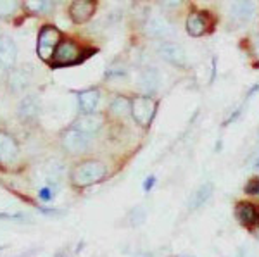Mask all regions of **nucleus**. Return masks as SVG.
<instances>
[{"label": "nucleus", "mask_w": 259, "mask_h": 257, "mask_svg": "<svg viewBox=\"0 0 259 257\" xmlns=\"http://www.w3.org/2000/svg\"><path fill=\"white\" fill-rule=\"evenodd\" d=\"M61 43V33L57 28L54 26H45L38 35V45H36V50L38 56L44 61H49L50 57H54L56 48Z\"/></svg>", "instance_id": "nucleus-2"}, {"label": "nucleus", "mask_w": 259, "mask_h": 257, "mask_svg": "<svg viewBox=\"0 0 259 257\" xmlns=\"http://www.w3.org/2000/svg\"><path fill=\"white\" fill-rule=\"evenodd\" d=\"M99 102H100L99 90H87V92H81L80 97H78V106H80V111L83 114H94L99 107Z\"/></svg>", "instance_id": "nucleus-14"}, {"label": "nucleus", "mask_w": 259, "mask_h": 257, "mask_svg": "<svg viewBox=\"0 0 259 257\" xmlns=\"http://www.w3.org/2000/svg\"><path fill=\"white\" fill-rule=\"evenodd\" d=\"M249 164H250V168H254V169H259V150L254 152L252 156H250V159H249Z\"/></svg>", "instance_id": "nucleus-23"}, {"label": "nucleus", "mask_w": 259, "mask_h": 257, "mask_svg": "<svg viewBox=\"0 0 259 257\" xmlns=\"http://www.w3.org/2000/svg\"><path fill=\"white\" fill-rule=\"evenodd\" d=\"M245 193H247V195L259 197V178L249 180V183L245 185Z\"/></svg>", "instance_id": "nucleus-22"}, {"label": "nucleus", "mask_w": 259, "mask_h": 257, "mask_svg": "<svg viewBox=\"0 0 259 257\" xmlns=\"http://www.w3.org/2000/svg\"><path fill=\"white\" fill-rule=\"evenodd\" d=\"M159 85H161V74H159V71H157V69L149 68V69H144V71L140 73L139 86L147 95L157 92Z\"/></svg>", "instance_id": "nucleus-13"}, {"label": "nucleus", "mask_w": 259, "mask_h": 257, "mask_svg": "<svg viewBox=\"0 0 259 257\" xmlns=\"http://www.w3.org/2000/svg\"><path fill=\"white\" fill-rule=\"evenodd\" d=\"M36 111H38V106H36V102L33 98H26L19 107V113L23 118H31V116L36 114Z\"/></svg>", "instance_id": "nucleus-21"}, {"label": "nucleus", "mask_w": 259, "mask_h": 257, "mask_svg": "<svg viewBox=\"0 0 259 257\" xmlns=\"http://www.w3.org/2000/svg\"><path fill=\"white\" fill-rule=\"evenodd\" d=\"M154 183H156V178H154V176H149L147 180H145V183H144V190H145V192H149V190L154 186Z\"/></svg>", "instance_id": "nucleus-24"}, {"label": "nucleus", "mask_w": 259, "mask_h": 257, "mask_svg": "<svg viewBox=\"0 0 259 257\" xmlns=\"http://www.w3.org/2000/svg\"><path fill=\"white\" fill-rule=\"evenodd\" d=\"M156 114V102L150 97H135L132 102V116L137 124L147 128Z\"/></svg>", "instance_id": "nucleus-3"}, {"label": "nucleus", "mask_w": 259, "mask_h": 257, "mask_svg": "<svg viewBox=\"0 0 259 257\" xmlns=\"http://www.w3.org/2000/svg\"><path fill=\"white\" fill-rule=\"evenodd\" d=\"M111 113L118 118H124V116L132 114V102L126 97H116L111 104Z\"/></svg>", "instance_id": "nucleus-18"}, {"label": "nucleus", "mask_w": 259, "mask_h": 257, "mask_svg": "<svg viewBox=\"0 0 259 257\" xmlns=\"http://www.w3.org/2000/svg\"><path fill=\"white\" fill-rule=\"evenodd\" d=\"M80 47H78L74 41L66 40L61 41L59 47L56 48V54L52 57V64L54 66H69L74 62L80 61Z\"/></svg>", "instance_id": "nucleus-5"}, {"label": "nucleus", "mask_w": 259, "mask_h": 257, "mask_svg": "<svg viewBox=\"0 0 259 257\" xmlns=\"http://www.w3.org/2000/svg\"><path fill=\"white\" fill-rule=\"evenodd\" d=\"M28 11L35 12V14H44V12L50 11L54 7L52 2H47V0H38V2H26L24 4Z\"/></svg>", "instance_id": "nucleus-19"}, {"label": "nucleus", "mask_w": 259, "mask_h": 257, "mask_svg": "<svg viewBox=\"0 0 259 257\" xmlns=\"http://www.w3.org/2000/svg\"><path fill=\"white\" fill-rule=\"evenodd\" d=\"M95 11L94 2H87V0H74L69 7V16L74 23H85L92 18Z\"/></svg>", "instance_id": "nucleus-12"}, {"label": "nucleus", "mask_w": 259, "mask_h": 257, "mask_svg": "<svg viewBox=\"0 0 259 257\" xmlns=\"http://www.w3.org/2000/svg\"><path fill=\"white\" fill-rule=\"evenodd\" d=\"M90 143H92V136L81 133V131L74 130V128H69L62 135V145H64V148L71 152V154H81V152H85L90 147Z\"/></svg>", "instance_id": "nucleus-4"}, {"label": "nucleus", "mask_w": 259, "mask_h": 257, "mask_svg": "<svg viewBox=\"0 0 259 257\" xmlns=\"http://www.w3.org/2000/svg\"><path fill=\"white\" fill-rule=\"evenodd\" d=\"M19 7V2L16 0H0V18H9L14 14Z\"/></svg>", "instance_id": "nucleus-20"}, {"label": "nucleus", "mask_w": 259, "mask_h": 257, "mask_svg": "<svg viewBox=\"0 0 259 257\" xmlns=\"http://www.w3.org/2000/svg\"><path fill=\"white\" fill-rule=\"evenodd\" d=\"M102 124H104V118L100 114L94 113V114L80 116V118L74 121L73 128H74V130H78V131H81V133H87V135L92 136V135L97 133L100 128H102Z\"/></svg>", "instance_id": "nucleus-9"}, {"label": "nucleus", "mask_w": 259, "mask_h": 257, "mask_svg": "<svg viewBox=\"0 0 259 257\" xmlns=\"http://www.w3.org/2000/svg\"><path fill=\"white\" fill-rule=\"evenodd\" d=\"M18 157V143L14 138L0 131V166H9Z\"/></svg>", "instance_id": "nucleus-10"}, {"label": "nucleus", "mask_w": 259, "mask_h": 257, "mask_svg": "<svg viewBox=\"0 0 259 257\" xmlns=\"http://www.w3.org/2000/svg\"><path fill=\"white\" fill-rule=\"evenodd\" d=\"M147 35L152 36V38L166 40L175 35V30L166 18H162V16H152L147 23Z\"/></svg>", "instance_id": "nucleus-7"}, {"label": "nucleus", "mask_w": 259, "mask_h": 257, "mask_svg": "<svg viewBox=\"0 0 259 257\" xmlns=\"http://www.w3.org/2000/svg\"><path fill=\"white\" fill-rule=\"evenodd\" d=\"M206 28H207L206 18L202 14H199V12L192 14L187 19V31H189L190 36H202L206 33Z\"/></svg>", "instance_id": "nucleus-17"}, {"label": "nucleus", "mask_w": 259, "mask_h": 257, "mask_svg": "<svg viewBox=\"0 0 259 257\" xmlns=\"http://www.w3.org/2000/svg\"><path fill=\"white\" fill-rule=\"evenodd\" d=\"M107 175V168L100 161H85L73 169L71 180L76 186H89L102 181Z\"/></svg>", "instance_id": "nucleus-1"}, {"label": "nucleus", "mask_w": 259, "mask_h": 257, "mask_svg": "<svg viewBox=\"0 0 259 257\" xmlns=\"http://www.w3.org/2000/svg\"><path fill=\"white\" fill-rule=\"evenodd\" d=\"M157 54L173 66H185L187 62L185 50L178 43H173V41H162L157 47Z\"/></svg>", "instance_id": "nucleus-6"}, {"label": "nucleus", "mask_w": 259, "mask_h": 257, "mask_svg": "<svg viewBox=\"0 0 259 257\" xmlns=\"http://www.w3.org/2000/svg\"><path fill=\"white\" fill-rule=\"evenodd\" d=\"M235 216L237 219L245 226H250L254 223H257V211L252 204H247V202H240L235 209Z\"/></svg>", "instance_id": "nucleus-16"}, {"label": "nucleus", "mask_w": 259, "mask_h": 257, "mask_svg": "<svg viewBox=\"0 0 259 257\" xmlns=\"http://www.w3.org/2000/svg\"><path fill=\"white\" fill-rule=\"evenodd\" d=\"M212 183H204V185H200L197 190H195V193L192 195L190 198V202H189V207H190V211H195V209H199V207H202L204 204H206L207 200L211 198L212 195Z\"/></svg>", "instance_id": "nucleus-15"}, {"label": "nucleus", "mask_w": 259, "mask_h": 257, "mask_svg": "<svg viewBox=\"0 0 259 257\" xmlns=\"http://www.w3.org/2000/svg\"><path fill=\"white\" fill-rule=\"evenodd\" d=\"M52 197H54V193H50V188H44L40 192V198H41V200H50Z\"/></svg>", "instance_id": "nucleus-25"}, {"label": "nucleus", "mask_w": 259, "mask_h": 257, "mask_svg": "<svg viewBox=\"0 0 259 257\" xmlns=\"http://www.w3.org/2000/svg\"><path fill=\"white\" fill-rule=\"evenodd\" d=\"M233 21H237L239 24H247L252 21L254 14H256V4L250 2V0H239V2L232 4V9H230Z\"/></svg>", "instance_id": "nucleus-8"}, {"label": "nucleus", "mask_w": 259, "mask_h": 257, "mask_svg": "<svg viewBox=\"0 0 259 257\" xmlns=\"http://www.w3.org/2000/svg\"><path fill=\"white\" fill-rule=\"evenodd\" d=\"M16 62V47L11 40L0 38V78L4 76Z\"/></svg>", "instance_id": "nucleus-11"}]
</instances>
